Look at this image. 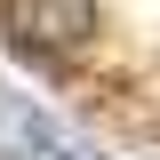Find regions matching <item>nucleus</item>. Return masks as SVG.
Here are the masks:
<instances>
[{"mask_svg": "<svg viewBox=\"0 0 160 160\" xmlns=\"http://www.w3.org/2000/svg\"><path fill=\"white\" fill-rule=\"evenodd\" d=\"M32 152H56V120L32 96H8L0 88V160H32Z\"/></svg>", "mask_w": 160, "mask_h": 160, "instance_id": "f03ea898", "label": "nucleus"}, {"mask_svg": "<svg viewBox=\"0 0 160 160\" xmlns=\"http://www.w3.org/2000/svg\"><path fill=\"white\" fill-rule=\"evenodd\" d=\"M16 56H80L96 40V0H8Z\"/></svg>", "mask_w": 160, "mask_h": 160, "instance_id": "f257e3e1", "label": "nucleus"}]
</instances>
